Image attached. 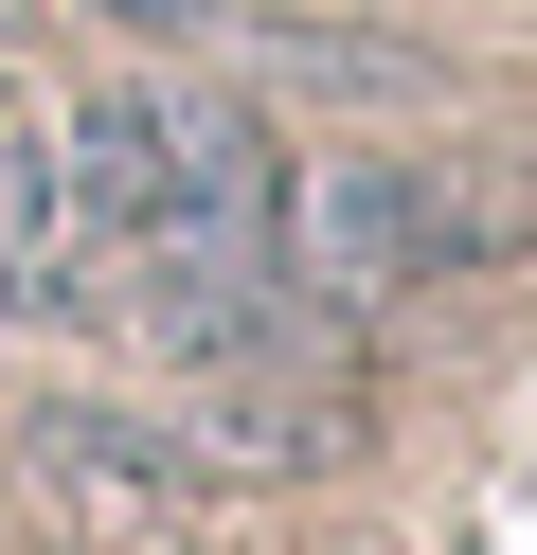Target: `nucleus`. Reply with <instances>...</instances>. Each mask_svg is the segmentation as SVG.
Instances as JSON below:
<instances>
[{
	"label": "nucleus",
	"instance_id": "1",
	"mask_svg": "<svg viewBox=\"0 0 537 555\" xmlns=\"http://www.w3.org/2000/svg\"><path fill=\"white\" fill-rule=\"evenodd\" d=\"M0 483H18V519L54 555H179L197 502H215L197 430L143 412V395H36L18 430H0Z\"/></svg>",
	"mask_w": 537,
	"mask_h": 555
},
{
	"label": "nucleus",
	"instance_id": "2",
	"mask_svg": "<svg viewBox=\"0 0 537 555\" xmlns=\"http://www.w3.org/2000/svg\"><path fill=\"white\" fill-rule=\"evenodd\" d=\"M305 269L358 287V305H412V287H448V269H484V197H465L448 162H412V144H341L305 180Z\"/></svg>",
	"mask_w": 537,
	"mask_h": 555
},
{
	"label": "nucleus",
	"instance_id": "3",
	"mask_svg": "<svg viewBox=\"0 0 537 555\" xmlns=\"http://www.w3.org/2000/svg\"><path fill=\"white\" fill-rule=\"evenodd\" d=\"M54 216L90 233V269H162L179 251V90L54 108Z\"/></svg>",
	"mask_w": 537,
	"mask_h": 555
},
{
	"label": "nucleus",
	"instance_id": "4",
	"mask_svg": "<svg viewBox=\"0 0 537 555\" xmlns=\"http://www.w3.org/2000/svg\"><path fill=\"white\" fill-rule=\"evenodd\" d=\"M36 180H54V126H36V108H18V90H0V216H18V197H36Z\"/></svg>",
	"mask_w": 537,
	"mask_h": 555
},
{
	"label": "nucleus",
	"instance_id": "5",
	"mask_svg": "<svg viewBox=\"0 0 537 555\" xmlns=\"http://www.w3.org/2000/svg\"><path fill=\"white\" fill-rule=\"evenodd\" d=\"M72 18H107V37H197V0H72Z\"/></svg>",
	"mask_w": 537,
	"mask_h": 555
},
{
	"label": "nucleus",
	"instance_id": "6",
	"mask_svg": "<svg viewBox=\"0 0 537 555\" xmlns=\"http://www.w3.org/2000/svg\"><path fill=\"white\" fill-rule=\"evenodd\" d=\"M18 18H36V0H0V37H18Z\"/></svg>",
	"mask_w": 537,
	"mask_h": 555
}]
</instances>
